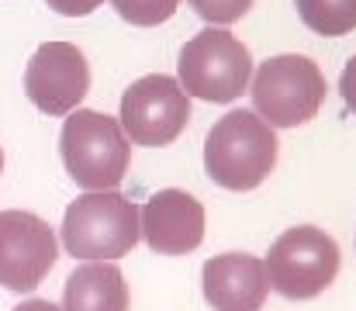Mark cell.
Listing matches in <instances>:
<instances>
[{"instance_id":"5","label":"cell","mask_w":356,"mask_h":311,"mask_svg":"<svg viewBox=\"0 0 356 311\" xmlns=\"http://www.w3.org/2000/svg\"><path fill=\"white\" fill-rule=\"evenodd\" d=\"M266 284L291 301H308L329 291V284L339 273V246L329 232L315 225L287 228L263 260Z\"/></svg>"},{"instance_id":"1","label":"cell","mask_w":356,"mask_h":311,"mask_svg":"<svg viewBox=\"0 0 356 311\" xmlns=\"http://www.w3.org/2000/svg\"><path fill=\"white\" fill-rule=\"evenodd\" d=\"M277 166V135L252 111H229L204 142V170L225 191H256Z\"/></svg>"},{"instance_id":"16","label":"cell","mask_w":356,"mask_h":311,"mask_svg":"<svg viewBox=\"0 0 356 311\" xmlns=\"http://www.w3.org/2000/svg\"><path fill=\"white\" fill-rule=\"evenodd\" d=\"M56 14H63V17H87V14H94L104 0H45Z\"/></svg>"},{"instance_id":"11","label":"cell","mask_w":356,"mask_h":311,"mask_svg":"<svg viewBox=\"0 0 356 311\" xmlns=\"http://www.w3.org/2000/svg\"><path fill=\"white\" fill-rule=\"evenodd\" d=\"M201 287L215 311H259L270 294L263 260L249 253L211 256L201 270Z\"/></svg>"},{"instance_id":"3","label":"cell","mask_w":356,"mask_h":311,"mask_svg":"<svg viewBox=\"0 0 356 311\" xmlns=\"http://www.w3.org/2000/svg\"><path fill=\"white\" fill-rule=\"evenodd\" d=\"M138 239V207L118 191H83L63 214V246L83 263H115L135 249Z\"/></svg>"},{"instance_id":"4","label":"cell","mask_w":356,"mask_h":311,"mask_svg":"<svg viewBox=\"0 0 356 311\" xmlns=\"http://www.w3.org/2000/svg\"><path fill=\"white\" fill-rule=\"evenodd\" d=\"M252 80V56L225 28H204L194 35L177 59V83L187 97L229 104Z\"/></svg>"},{"instance_id":"17","label":"cell","mask_w":356,"mask_h":311,"mask_svg":"<svg viewBox=\"0 0 356 311\" xmlns=\"http://www.w3.org/2000/svg\"><path fill=\"white\" fill-rule=\"evenodd\" d=\"M339 94H343L346 107L356 114V56L346 63V70H343V77H339Z\"/></svg>"},{"instance_id":"19","label":"cell","mask_w":356,"mask_h":311,"mask_svg":"<svg viewBox=\"0 0 356 311\" xmlns=\"http://www.w3.org/2000/svg\"><path fill=\"white\" fill-rule=\"evenodd\" d=\"M0 173H3V149H0Z\"/></svg>"},{"instance_id":"15","label":"cell","mask_w":356,"mask_h":311,"mask_svg":"<svg viewBox=\"0 0 356 311\" xmlns=\"http://www.w3.org/2000/svg\"><path fill=\"white\" fill-rule=\"evenodd\" d=\"M187 3L215 28L236 24L238 17H245V10L252 7V0H187Z\"/></svg>"},{"instance_id":"10","label":"cell","mask_w":356,"mask_h":311,"mask_svg":"<svg viewBox=\"0 0 356 311\" xmlns=\"http://www.w3.org/2000/svg\"><path fill=\"white\" fill-rule=\"evenodd\" d=\"M138 228L152 253L187 256L204 242V205L177 187L156 191L138 207Z\"/></svg>"},{"instance_id":"18","label":"cell","mask_w":356,"mask_h":311,"mask_svg":"<svg viewBox=\"0 0 356 311\" xmlns=\"http://www.w3.org/2000/svg\"><path fill=\"white\" fill-rule=\"evenodd\" d=\"M14 311H63V308H56L52 301H42V298H31V301H21Z\"/></svg>"},{"instance_id":"13","label":"cell","mask_w":356,"mask_h":311,"mask_svg":"<svg viewBox=\"0 0 356 311\" xmlns=\"http://www.w3.org/2000/svg\"><path fill=\"white\" fill-rule=\"evenodd\" d=\"M301 21L325 38H339L356 28V0H294Z\"/></svg>"},{"instance_id":"6","label":"cell","mask_w":356,"mask_h":311,"mask_svg":"<svg viewBox=\"0 0 356 311\" xmlns=\"http://www.w3.org/2000/svg\"><path fill=\"white\" fill-rule=\"evenodd\" d=\"M249 94L256 114L270 128H298L318 114L325 101V77L308 56H273L252 73Z\"/></svg>"},{"instance_id":"8","label":"cell","mask_w":356,"mask_h":311,"mask_svg":"<svg viewBox=\"0 0 356 311\" xmlns=\"http://www.w3.org/2000/svg\"><path fill=\"white\" fill-rule=\"evenodd\" d=\"M59 260V242L49 221L31 211H0V287L35 291Z\"/></svg>"},{"instance_id":"14","label":"cell","mask_w":356,"mask_h":311,"mask_svg":"<svg viewBox=\"0 0 356 311\" xmlns=\"http://www.w3.org/2000/svg\"><path fill=\"white\" fill-rule=\"evenodd\" d=\"M111 3H115L121 21H128L135 28H152V24L170 21L177 14L180 0H111Z\"/></svg>"},{"instance_id":"7","label":"cell","mask_w":356,"mask_h":311,"mask_svg":"<svg viewBox=\"0 0 356 311\" xmlns=\"http://www.w3.org/2000/svg\"><path fill=\"white\" fill-rule=\"evenodd\" d=\"M187 118H191V97L180 90L177 77L149 73L121 94L118 125L131 145L163 149L180 138Z\"/></svg>"},{"instance_id":"12","label":"cell","mask_w":356,"mask_h":311,"mask_svg":"<svg viewBox=\"0 0 356 311\" xmlns=\"http://www.w3.org/2000/svg\"><path fill=\"white\" fill-rule=\"evenodd\" d=\"M63 311H128V284L118 263H80L66 277Z\"/></svg>"},{"instance_id":"2","label":"cell","mask_w":356,"mask_h":311,"mask_svg":"<svg viewBox=\"0 0 356 311\" xmlns=\"http://www.w3.org/2000/svg\"><path fill=\"white\" fill-rule=\"evenodd\" d=\"M118 118H108L90 107H76L66 114L59 131V156L66 173L80 191H118L128 173V149Z\"/></svg>"},{"instance_id":"9","label":"cell","mask_w":356,"mask_h":311,"mask_svg":"<svg viewBox=\"0 0 356 311\" xmlns=\"http://www.w3.org/2000/svg\"><path fill=\"white\" fill-rule=\"evenodd\" d=\"M90 90L87 56L73 42H45L24 66V94L42 114L63 118L76 111Z\"/></svg>"}]
</instances>
